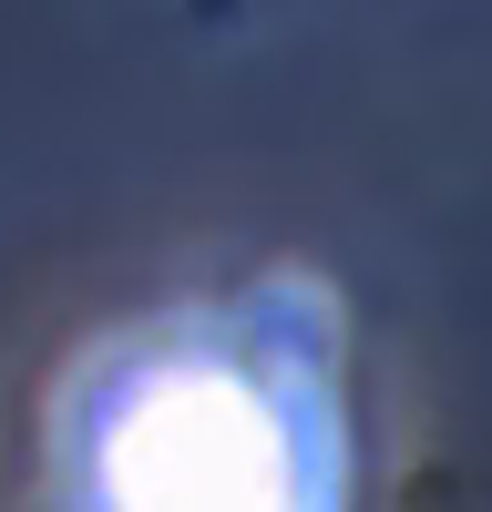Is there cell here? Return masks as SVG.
Returning <instances> with one entry per match:
<instances>
[{"instance_id": "1", "label": "cell", "mask_w": 492, "mask_h": 512, "mask_svg": "<svg viewBox=\"0 0 492 512\" xmlns=\"http://www.w3.org/2000/svg\"><path fill=\"white\" fill-rule=\"evenodd\" d=\"M287 277L226 308H164L82 349L52 420L62 512H349L359 441L339 390V308Z\"/></svg>"}]
</instances>
